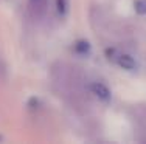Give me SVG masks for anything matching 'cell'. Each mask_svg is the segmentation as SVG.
<instances>
[{
  "label": "cell",
  "instance_id": "obj_2",
  "mask_svg": "<svg viewBox=\"0 0 146 144\" xmlns=\"http://www.w3.org/2000/svg\"><path fill=\"white\" fill-rule=\"evenodd\" d=\"M115 62L120 65L123 70H127V71H132L137 68V62L134 60V57L129 56V54H124V53H117L115 57H112Z\"/></svg>",
  "mask_w": 146,
  "mask_h": 144
},
{
  "label": "cell",
  "instance_id": "obj_1",
  "mask_svg": "<svg viewBox=\"0 0 146 144\" xmlns=\"http://www.w3.org/2000/svg\"><path fill=\"white\" fill-rule=\"evenodd\" d=\"M90 90H92V93L101 102H104V104H107V102L110 101V90L106 84H103V82H93V84L90 85Z\"/></svg>",
  "mask_w": 146,
  "mask_h": 144
},
{
  "label": "cell",
  "instance_id": "obj_4",
  "mask_svg": "<svg viewBox=\"0 0 146 144\" xmlns=\"http://www.w3.org/2000/svg\"><path fill=\"white\" fill-rule=\"evenodd\" d=\"M56 8L61 16H65L68 11V0H56Z\"/></svg>",
  "mask_w": 146,
  "mask_h": 144
},
{
  "label": "cell",
  "instance_id": "obj_6",
  "mask_svg": "<svg viewBox=\"0 0 146 144\" xmlns=\"http://www.w3.org/2000/svg\"><path fill=\"white\" fill-rule=\"evenodd\" d=\"M0 141H2V136H0Z\"/></svg>",
  "mask_w": 146,
  "mask_h": 144
},
{
  "label": "cell",
  "instance_id": "obj_3",
  "mask_svg": "<svg viewBox=\"0 0 146 144\" xmlns=\"http://www.w3.org/2000/svg\"><path fill=\"white\" fill-rule=\"evenodd\" d=\"M30 6L36 16H42L47 9V0H30Z\"/></svg>",
  "mask_w": 146,
  "mask_h": 144
},
{
  "label": "cell",
  "instance_id": "obj_5",
  "mask_svg": "<svg viewBox=\"0 0 146 144\" xmlns=\"http://www.w3.org/2000/svg\"><path fill=\"white\" fill-rule=\"evenodd\" d=\"M75 50L78 51V53H81V54H86L90 50L89 42H87V40H78V42H76V45H75Z\"/></svg>",
  "mask_w": 146,
  "mask_h": 144
}]
</instances>
